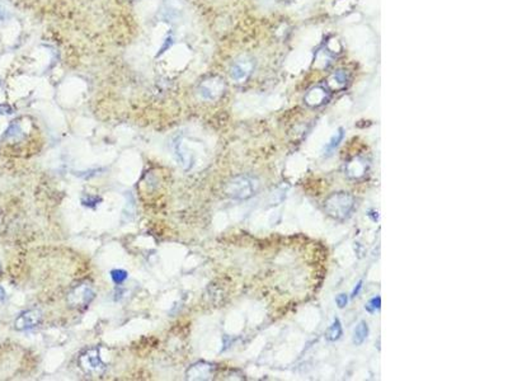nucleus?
<instances>
[{"instance_id": "nucleus-14", "label": "nucleus", "mask_w": 508, "mask_h": 381, "mask_svg": "<svg viewBox=\"0 0 508 381\" xmlns=\"http://www.w3.org/2000/svg\"><path fill=\"white\" fill-rule=\"evenodd\" d=\"M367 334H368L367 323H366V322H360V323L356 326V328H354L352 340H353V343L356 346H360L365 342V340L367 338Z\"/></svg>"}, {"instance_id": "nucleus-11", "label": "nucleus", "mask_w": 508, "mask_h": 381, "mask_svg": "<svg viewBox=\"0 0 508 381\" xmlns=\"http://www.w3.org/2000/svg\"><path fill=\"white\" fill-rule=\"evenodd\" d=\"M305 100L311 107H318V106L323 104L324 100H327V93H325V89L321 88V86H316V88H313L311 90H309V93L306 94L305 97Z\"/></svg>"}, {"instance_id": "nucleus-8", "label": "nucleus", "mask_w": 508, "mask_h": 381, "mask_svg": "<svg viewBox=\"0 0 508 381\" xmlns=\"http://www.w3.org/2000/svg\"><path fill=\"white\" fill-rule=\"evenodd\" d=\"M214 372L215 364H210V362L200 361L190 366V368L186 371V378L188 380H207L214 375Z\"/></svg>"}, {"instance_id": "nucleus-12", "label": "nucleus", "mask_w": 508, "mask_h": 381, "mask_svg": "<svg viewBox=\"0 0 508 381\" xmlns=\"http://www.w3.org/2000/svg\"><path fill=\"white\" fill-rule=\"evenodd\" d=\"M26 136L25 128H23L22 124L20 121H14L13 124H11V126L7 128L6 135H4V138H7L8 141H12V142H17V141L23 140Z\"/></svg>"}, {"instance_id": "nucleus-3", "label": "nucleus", "mask_w": 508, "mask_h": 381, "mask_svg": "<svg viewBox=\"0 0 508 381\" xmlns=\"http://www.w3.org/2000/svg\"><path fill=\"white\" fill-rule=\"evenodd\" d=\"M79 364L86 374L93 376L103 375L106 371V364L102 361L98 348H89L83 352L79 357Z\"/></svg>"}, {"instance_id": "nucleus-18", "label": "nucleus", "mask_w": 508, "mask_h": 381, "mask_svg": "<svg viewBox=\"0 0 508 381\" xmlns=\"http://www.w3.org/2000/svg\"><path fill=\"white\" fill-rule=\"evenodd\" d=\"M333 79H334V82L337 86H346L347 74L343 72V70H339V72H337L334 75H333Z\"/></svg>"}, {"instance_id": "nucleus-23", "label": "nucleus", "mask_w": 508, "mask_h": 381, "mask_svg": "<svg viewBox=\"0 0 508 381\" xmlns=\"http://www.w3.org/2000/svg\"><path fill=\"white\" fill-rule=\"evenodd\" d=\"M0 114H13V110H12L9 106L7 104H3V106H0Z\"/></svg>"}, {"instance_id": "nucleus-5", "label": "nucleus", "mask_w": 508, "mask_h": 381, "mask_svg": "<svg viewBox=\"0 0 508 381\" xmlns=\"http://www.w3.org/2000/svg\"><path fill=\"white\" fill-rule=\"evenodd\" d=\"M224 90H225V83L219 76H210L203 79L197 88L200 97L205 100H219L223 96Z\"/></svg>"}, {"instance_id": "nucleus-17", "label": "nucleus", "mask_w": 508, "mask_h": 381, "mask_svg": "<svg viewBox=\"0 0 508 381\" xmlns=\"http://www.w3.org/2000/svg\"><path fill=\"white\" fill-rule=\"evenodd\" d=\"M111 277H112L113 282H115L116 284H121L126 281L129 274H127V272L124 271V270H113V271L111 272Z\"/></svg>"}, {"instance_id": "nucleus-25", "label": "nucleus", "mask_w": 508, "mask_h": 381, "mask_svg": "<svg viewBox=\"0 0 508 381\" xmlns=\"http://www.w3.org/2000/svg\"><path fill=\"white\" fill-rule=\"evenodd\" d=\"M6 298H7V294H6V290H4V288H2V286H0V301H3V300H6Z\"/></svg>"}, {"instance_id": "nucleus-13", "label": "nucleus", "mask_w": 508, "mask_h": 381, "mask_svg": "<svg viewBox=\"0 0 508 381\" xmlns=\"http://www.w3.org/2000/svg\"><path fill=\"white\" fill-rule=\"evenodd\" d=\"M347 176L351 178H360L362 177L366 172V162L362 159H354L347 164Z\"/></svg>"}, {"instance_id": "nucleus-10", "label": "nucleus", "mask_w": 508, "mask_h": 381, "mask_svg": "<svg viewBox=\"0 0 508 381\" xmlns=\"http://www.w3.org/2000/svg\"><path fill=\"white\" fill-rule=\"evenodd\" d=\"M184 10L182 0H165L164 6L162 8V13L165 20H178Z\"/></svg>"}, {"instance_id": "nucleus-1", "label": "nucleus", "mask_w": 508, "mask_h": 381, "mask_svg": "<svg viewBox=\"0 0 508 381\" xmlns=\"http://www.w3.org/2000/svg\"><path fill=\"white\" fill-rule=\"evenodd\" d=\"M259 182L250 176H238L225 186V194L234 200H248L256 194Z\"/></svg>"}, {"instance_id": "nucleus-19", "label": "nucleus", "mask_w": 508, "mask_h": 381, "mask_svg": "<svg viewBox=\"0 0 508 381\" xmlns=\"http://www.w3.org/2000/svg\"><path fill=\"white\" fill-rule=\"evenodd\" d=\"M99 202H101V198L96 196H87L86 198L82 200V204L84 206H88V208H94V206L99 204Z\"/></svg>"}, {"instance_id": "nucleus-16", "label": "nucleus", "mask_w": 508, "mask_h": 381, "mask_svg": "<svg viewBox=\"0 0 508 381\" xmlns=\"http://www.w3.org/2000/svg\"><path fill=\"white\" fill-rule=\"evenodd\" d=\"M344 136V132H343V128H339V130L337 131V132L334 134V135L332 136V138H330L329 141V144L327 145V150L328 152H332V150H334L335 148L339 145V142L342 141V138H343Z\"/></svg>"}, {"instance_id": "nucleus-24", "label": "nucleus", "mask_w": 508, "mask_h": 381, "mask_svg": "<svg viewBox=\"0 0 508 381\" xmlns=\"http://www.w3.org/2000/svg\"><path fill=\"white\" fill-rule=\"evenodd\" d=\"M361 288H362V281L358 282V284H357V288H354L353 292H352V296H353V298H354V296H357V295H358V292H360Z\"/></svg>"}, {"instance_id": "nucleus-7", "label": "nucleus", "mask_w": 508, "mask_h": 381, "mask_svg": "<svg viewBox=\"0 0 508 381\" xmlns=\"http://www.w3.org/2000/svg\"><path fill=\"white\" fill-rule=\"evenodd\" d=\"M253 69H254V62H253L252 58H248V56H243V58L234 61V64L231 65L230 76L236 83H244L250 76Z\"/></svg>"}, {"instance_id": "nucleus-4", "label": "nucleus", "mask_w": 508, "mask_h": 381, "mask_svg": "<svg viewBox=\"0 0 508 381\" xmlns=\"http://www.w3.org/2000/svg\"><path fill=\"white\" fill-rule=\"evenodd\" d=\"M96 298V291L89 284H80L68 295V304L75 309L87 308Z\"/></svg>"}, {"instance_id": "nucleus-2", "label": "nucleus", "mask_w": 508, "mask_h": 381, "mask_svg": "<svg viewBox=\"0 0 508 381\" xmlns=\"http://www.w3.org/2000/svg\"><path fill=\"white\" fill-rule=\"evenodd\" d=\"M324 208L328 215L335 220H344L354 208V200L347 192H337L328 197Z\"/></svg>"}, {"instance_id": "nucleus-22", "label": "nucleus", "mask_w": 508, "mask_h": 381, "mask_svg": "<svg viewBox=\"0 0 508 381\" xmlns=\"http://www.w3.org/2000/svg\"><path fill=\"white\" fill-rule=\"evenodd\" d=\"M8 10H7L6 6L3 4H0V26H3L4 23L8 20Z\"/></svg>"}, {"instance_id": "nucleus-6", "label": "nucleus", "mask_w": 508, "mask_h": 381, "mask_svg": "<svg viewBox=\"0 0 508 381\" xmlns=\"http://www.w3.org/2000/svg\"><path fill=\"white\" fill-rule=\"evenodd\" d=\"M42 318H44V315H42L41 310H26L17 316L16 322H14V328L20 332L30 330V329L36 328L42 323Z\"/></svg>"}, {"instance_id": "nucleus-26", "label": "nucleus", "mask_w": 508, "mask_h": 381, "mask_svg": "<svg viewBox=\"0 0 508 381\" xmlns=\"http://www.w3.org/2000/svg\"><path fill=\"white\" fill-rule=\"evenodd\" d=\"M0 90H2V83H0Z\"/></svg>"}, {"instance_id": "nucleus-20", "label": "nucleus", "mask_w": 508, "mask_h": 381, "mask_svg": "<svg viewBox=\"0 0 508 381\" xmlns=\"http://www.w3.org/2000/svg\"><path fill=\"white\" fill-rule=\"evenodd\" d=\"M380 305H381V298L377 296V298H371L370 302H368L367 305V309L370 310V312H375L376 309H380Z\"/></svg>"}, {"instance_id": "nucleus-15", "label": "nucleus", "mask_w": 508, "mask_h": 381, "mask_svg": "<svg viewBox=\"0 0 508 381\" xmlns=\"http://www.w3.org/2000/svg\"><path fill=\"white\" fill-rule=\"evenodd\" d=\"M342 333H343V329H342V324L341 322L338 320V319H335L334 322H333L332 326H329V329H328L327 332V340H337L341 338Z\"/></svg>"}, {"instance_id": "nucleus-21", "label": "nucleus", "mask_w": 508, "mask_h": 381, "mask_svg": "<svg viewBox=\"0 0 508 381\" xmlns=\"http://www.w3.org/2000/svg\"><path fill=\"white\" fill-rule=\"evenodd\" d=\"M335 302H337L338 308H344L347 305V302H348V298H347L346 294H339V295L337 296V298H335Z\"/></svg>"}, {"instance_id": "nucleus-9", "label": "nucleus", "mask_w": 508, "mask_h": 381, "mask_svg": "<svg viewBox=\"0 0 508 381\" xmlns=\"http://www.w3.org/2000/svg\"><path fill=\"white\" fill-rule=\"evenodd\" d=\"M174 154H176L177 160L181 163V166H183L184 169L191 168V164L193 163L192 154L188 152L187 146L184 144L183 138H178V140L174 142Z\"/></svg>"}]
</instances>
